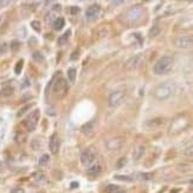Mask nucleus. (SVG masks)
<instances>
[{
	"instance_id": "1",
	"label": "nucleus",
	"mask_w": 193,
	"mask_h": 193,
	"mask_svg": "<svg viewBox=\"0 0 193 193\" xmlns=\"http://www.w3.org/2000/svg\"><path fill=\"white\" fill-rule=\"evenodd\" d=\"M175 89H177V86H175L174 82H165V83L160 84V86L155 89L154 95H155V97H156L158 100L163 101V100L170 98V97L174 94Z\"/></svg>"
},
{
	"instance_id": "2",
	"label": "nucleus",
	"mask_w": 193,
	"mask_h": 193,
	"mask_svg": "<svg viewBox=\"0 0 193 193\" xmlns=\"http://www.w3.org/2000/svg\"><path fill=\"white\" fill-rule=\"evenodd\" d=\"M173 57L172 56H163L161 57L160 59L154 64L153 68V71L154 74L156 75H163V74H167L173 66Z\"/></svg>"
},
{
	"instance_id": "3",
	"label": "nucleus",
	"mask_w": 193,
	"mask_h": 193,
	"mask_svg": "<svg viewBox=\"0 0 193 193\" xmlns=\"http://www.w3.org/2000/svg\"><path fill=\"white\" fill-rule=\"evenodd\" d=\"M52 93L57 97H62L64 96L68 91V82L66 79L61 77L59 75H57L56 77H54V84H52Z\"/></svg>"
},
{
	"instance_id": "4",
	"label": "nucleus",
	"mask_w": 193,
	"mask_h": 193,
	"mask_svg": "<svg viewBox=\"0 0 193 193\" xmlns=\"http://www.w3.org/2000/svg\"><path fill=\"white\" fill-rule=\"evenodd\" d=\"M126 100V91L125 90H115L110 94L108 98V104L110 108H118L121 106Z\"/></svg>"
},
{
	"instance_id": "5",
	"label": "nucleus",
	"mask_w": 193,
	"mask_h": 193,
	"mask_svg": "<svg viewBox=\"0 0 193 193\" xmlns=\"http://www.w3.org/2000/svg\"><path fill=\"white\" fill-rule=\"evenodd\" d=\"M145 16V10L143 7L141 6H133L132 9H129V11L126 14V18H127V22L132 23V24H135V23L140 22Z\"/></svg>"
},
{
	"instance_id": "6",
	"label": "nucleus",
	"mask_w": 193,
	"mask_h": 193,
	"mask_svg": "<svg viewBox=\"0 0 193 193\" xmlns=\"http://www.w3.org/2000/svg\"><path fill=\"white\" fill-rule=\"evenodd\" d=\"M39 118H40V111L38 109L33 110L24 121V126H25L26 130L27 132H33L36 129V127H37L38 122H39Z\"/></svg>"
},
{
	"instance_id": "7",
	"label": "nucleus",
	"mask_w": 193,
	"mask_h": 193,
	"mask_svg": "<svg viewBox=\"0 0 193 193\" xmlns=\"http://www.w3.org/2000/svg\"><path fill=\"white\" fill-rule=\"evenodd\" d=\"M187 125H188L187 118H175V120L173 121V123H172L170 132H171L172 134H178V133H180V132H182L184 129L186 128Z\"/></svg>"
},
{
	"instance_id": "8",
	"label": "nucleus",
	"mask_w": 193,
	"mask_h": 193,
	"mask_svg": "<svg viewBox=\"0 0 193 193\" xmlns=\"http://www.w3.org/2000/svg\"><path fill=\"white\" fill-rule=\"evenodd\" d=\"M101 13V6L98 4H93L89 6L86 11V18L88 22H95L97 18L100 17Z\"/></svg>"
},
{
	"instance_id": "9",
	"label": "nucleus",
	"mask_w": 193,
	"mask_h": 193,
	"mask_svg": "<svg viewBox=\"0 0 193 193\" xmlns=\"http://www.w3.org/2000/svg\"><path fill=\"white\" fill-rule=\"evenodd\" d=\"M95 161V153L91 148H86V150L82 152L81 154V163L83 166H90L91 163H94Z\"/></svg>"
},
{
	"instance_id": "10",
	"label": "nucleus",
	"mask_w": 193,
	"mask_h": 193,
	"mask_svg": "<svg viewBox=\"0 0 193 193\" xmlns=\"http://www.w3.org/2000/svg\"><path fill=\"white\" fill-rule=\"evenodd\" d=\"M175 45L179 49H193V36H182L175 40Z\"/></svg>"
},
{
	"instance_id": "11",
	"label": "nucleus",
	"mask_w": 193,
	"mask_h": 193,
	"mask_svg": "<svg viewBox=\"0 0 193 193\" xmlns=\"http://www.w3.org/2000/svg\"><path fill=\"white\" fill-rule=\"evenodd\" d=\"M143 63V56L142 54H136L132 58H129L126 63V69L127 70H136Z\"/></svg>"
},
{
	"instance_id": "12",
	"label": "nucleus",
	"mask_w": 193,
	"mask_h": 193,
	"mask_svg": "<svg viewBox=\"0 0 193 193\" xmlns=\"http://www.w3.org/2000/svg\"><path fill=\"white\" fill-rule=\"evenodd\" d=\"M125 143V139L123 138H113V139H109L107 141V148L109 150H118L121 149V147L123 146Z\"/></svg>"
},
{
	"instance_id": "13",
	"label": "nucleus",
	"mask_w": 193,
	"mask_h": 193,
	"mask_svg": "<svg viewBox=\"0 0 193 193\" xmlns=\"http://www.w3.org/2000/svg\"><path fill=\"white\" fill-rule=\"evenodd\" d=\"M59 147H61V140L58 138L57 134H54L51 138H50V141H49V148H50V152L56 154L58 150H59Z\"/></svg>"
},
{
	"instance_id": "14",
	"label": "nucleus",
	"mask_w": 193,
	"mask_h": 193,
	"mask_svg": "<svg viewBox=\"0 0 193 193\" xmlns=\"http://www.w3.org/2000/svg\"><path fill=\"white\" fill-rule=\"evenodd\" d=\"M102 172V166H101V163H98V162H94V163H91L89 167H88V175H90V177H97L100 173Z\"/></svg>"
},
{
	"instance_id": "15",
	"label": "nucleus",
	"mask_w": 193,
	"mask_h": 193,
	"mask_svg": "<svg viewBox=\"0 0 193 193\" xmlns=\"http://www.w3.org/2000/svg\"><path fill=\"white\" fill-rule=\"evenodd\" d=\"M95 120H91V121H89L88 123L86 125H83L82 126V132L86 134V135H91L93 133H94V130H95Z\"/></svg>"
},
{
	"instance_id": "16",
	"label": "nucleus",
	"mask_w": 193,
	"mask_h": 193,
	"mask_svg": "<svg viewBox=\"0 0 193 193\" xmlns=\"http://www.w3.org/2000/svg\"><path fill=\"white\" fill-rule=\"evenodd\" d=\"M104 191L106 193H126V191L118 185H108Z\"/></svg>"
},
{
	"instance_id": "17",
	"label": "nucleus",
	"mask_w": 193,
	"mask_h": 193,
	"mask_svg": "<svg viewBox=\"0 0 193 193\" xmlns=\"http://www.w3.org/2000/svg\"><path fill=\"white\" fill-rule=\"evenodd\" d=\"M145 153V147L143 146H138L135 149H134V153H133V156H134V160H139L142 158Z\"/></svg>"
},
{
	"instance_id": "18",
	"label": "nucleus",
	"mask_w": 193,
	"mask_h": 193,
	"mask_svg": "<svg viewBox=\"0 0 193 193\" xmlns=\"http://www.w3.org/2000/svg\"><path fill=\"white\" fill-rule=\"evenodd\" d=\"M64 23H65L64 18H62V17L57 18V19L54 22V30H57V31L62 30V29H63V26H64Z\"/></svg>"
},
{
	"instance_id": "19",
	"label": "nucleus",
	"mask_w": 193,
	"mask_h": 193,
	"mask_svg": "<svg viewBox=\"0 0 193 193\" xmlns=\"http://www.w3.org/2000/svg\"><path fill=\"white\" fill-rule=\"evenodd\" d=\"M162 122H163L162 118H152V120H149V121H147L145 125L148 126V127H156V126L162 125Z\"/></svg>"
},
{
	"instance_id": "20",
	"label": "nucleus",
	"mask_w": 193,
	"mask_h": 193,
	"mask_svg": "<svg viewBox=\"0 0 193 193\" xmlns=\"http://www.w3.org/2000/svg\"><path fill=\"white\" fill-rule=\"evenodd\" d=\"M12 94H13V88H12V86H5V88H2L1 91H0V95L4 97L11 96Z\"/></svg>"
},
{
	"instance_id": "21",
	"label": "nucleus",
	"mask_w": 193,
	"mask_h": 193,
	"mask_svg": "<svg viewBox=\"0 0 193 193\" xmlns=\"http://www.w3.org/2000/svg\"><path fill=\"white\" fill-rule=\"evenodd\" d=\"M70 33H71V31H70V30H68V31H66V32H65L64 34H63V36L58 39V44H59V45H63V44L66 43V42H68V39H69V37H70Z\"/></svg>"
},
{
	"instance_id": "22",
	"label": "nucleus",
	"mask_w": 193,
	"mask_h": 193,
	"mask_svg": "<svg viewBox=\"0 0 193 193\" xmlns=\"http://www.w3.org/2000/svg\"><path fill=\"white\" fill-rule=\"evenodd\" d=\"M32 58H33V61L37 62V63H42V62H44V59H45L42 52H33Z\"/></svg>"
},
{
	"instance_id": "23",
	"label": "nucleus",
	"mask_w": 193,
	"mask_h": 193,
	"mask_svg": "<svg viewBox=\"0 0 193 193\" xmlns=\"http://www.w3.org/2000/svg\"><path fill=\"white\" fill-rule=\"evenodd\" d=\"M68 77H69V81L74 83L76 81V69L70 68V69L68 70Z\"/></svg>"
},
{
	"instance_id": "24",
	"label": "nucleus",
	"mask_w": 193,
	"mask_h": 193,
	"mask_svg": "<svg viewBox=\"0 0 193 193\" xmlns=\"http://www.w3.org/2000/svg\"><path fill=\"white\" fill-rule=\"evenodd\" d=\"M49 161H50V155H49V154H43V155L40 156V159H39V166L47 165Z\"/></svg>"
},
{
	"instance_id": "25",
	"label": "nucleus",
	"mask_w": 193,
	"mask_h": 193,
	"mask_svg": "<svg viewBox=\"0 0 193 193\" xmlns=\"http://www.w3.org/2000/svg\"><path fill=\"white\" fill-rule=\"evenodd\" d=\"M34 180L37 182H39V184H44V182L46 181V177H45L44 173H37L34 175Z\"/></svg>"
},
{
	"instance_id": "26",
	"label": "nucleus",
	"mask_w": 193,
	"mask_h": 193,
	"mask_svg": "<svg viewBox=\"0 0 193 193\" xmlns=\"http://www.w3.org/2000/svg\"><path fill=\"white\" fill-rule=\"evenodd\" d=\"M159 32H160V27H159V25H158V24H155V25L150 29L149 36L150 37H155V36H158V34H159Z\"/></svg>"
},
{
	"instance_id": "27",
	"label": "nucleus",
	"mask_w": 193,
	"mask_h": 193,
	"mask_svg": "<svg viewBox=\"0 0 193 193\" xmlns=\"http://www.w3.org/2000/svg\"><path fill=\"white\" fill-rule=\"evenodd\" d=\"M23 65H24V61H23V59L18 61V63H17L16 66H14V72H16V75H19V74L22 72Z\"/></svg>"
},
{
	"instance_id": "28",
	"label": "nucleus",
	"mask_w": 193,
	"mask_h": 193,
	"mask_svg": "<svg viewBox=\"0 0 193 193\" xmlns=\"http://www.w3.org/2000/svg\"><path fill=\"white\" fill-rule=\"evenodd\" d=\"M140 179L141 180H150L153 178V174L152 173H140Z\"/></svg>"
},
{
	"instance_id": "29",
	"label": "nucleus",
	"mask_w": 193,
	"mask_h": 193,
	"mask_svg": "<svg viewBox=\"0 0 193 193\" xmlns=\"http://www.w3.org/2000/svg\"><path fill=\"white\" fill-rule=\"evenodd\" d=\"M31 26H32V29L34 31H37V32H40V30H42V27H40V23L37 22V20H33L31 23Z\"/></svg>"
},
{
	"instance_id": "30",
	"label": "nucleus",
	"mask_w": 193,
	"mask_h": 193,
	"mask_svg": "<svg viewBox=\"0 0 193 193\" xmlns=\"http://www.w3.org/2000/svg\"><path fill=\"white\" fill-rule=\"evenodd\" d=\"M115 179L122 180V181H133V178H129V177H127V175H116Z\"/></svg>"
},
{
	"instance_id": "31",
	"label": "nucleus",
	"mask_w": 193,
	"mask_h": 193,
	"mask_svg": "<svg viewBox=\"0 0 193 193\" xmlns=\"http://www.w3.org/2000/svg\"><path fill=\"white\" fill-rule=\"evenodd\" d=\"M184 153H185V155H187V156H190V158H193V145L190 146L188 148H186Z\"/></svg>"
},
{
	"instance_id": "32",
	"label": "nucleus",
	"mask_w": 193,
	"mask_h": 193,
	"mask_svg": "<svg viewBox=\"0 0 193 193\" xmlns=\"http://www.w3.org/2000/svg\"><path fill=\"white\" fill-rule=\"evenodd\" d=\"M19 46H20V43L17 42V40H14V42H12L11 44V50L12 51H17V50L19 49Z\"/></svg>"
},
{
	"instance_id": "33",
	"label": "nucleus",
	"mask_w": 193,
	"mask_h": 193,
	"mask_svg": "<svg viewBox=\"0 0 193 193\" xmlns=\"http://www.w3.org/2000/svg\"><path fill=\"white\" fill-rule=\"evenodd\" d=\"M24 140H25V135L24 134H17L16 135V141L17 142H22Z\"/></svg>"
},
{
	"instance_id": "34",
	"label": "nucleus",
	"mask_w": 193,
	"mask_h": 193,
	"mask_svg": "<svg viewBox=\"0 0 193 193\" xmlns=\"http://www.w3.org/2000/svg\"><path fill=\"white\" fill-rule=\"evenodd\" d=\"M6 50H7V44L4 43L1 46H0V54H5V52H6Z\"/></svg>"
},
{
	"instance_id": "35",
	"label": "nucleus",
	"mask_w": 193,
	"mask_h": 193,
	"mask_svg": "<svg viewBox=\"0 0 193 193\" xmlns=\"http://www.w3.org/2000/svg\"><path fill=\"white\" fill-rule=\"evenodd\" d=\"M11 193H25V191L23 188H20V187H16V188L12 190Z\"/></svg>"
},
{
	"instance_id": "36",
	"label": "nucleus",
	"mask_w": 193,
	"mask_h": 193,
	"mask_svg": "<svg viewBox=\"0 0 193 193\" xmlns=\"http://www.w3.org/2000/svg\"><path fill=\"white\" fill-rule=\"evenodd\" d=\"M70 12H71V14H72V16H75V14H77V13L79 12V9H78V7H76V6H72V7H71V10H70Z\"/></svg>"
},
{
	"instance_id": "37",
	"label": "nucleus",
	"mask_w": 193,
	"mask_h": 193,
	"mask_svg": "<svg viewBox=\"0 0 193 193\" xmlns=\"http://www.w3.org/2000/svg\"><path fill=\"white\" fill-rule=\"evenodd\" d=\"M29 108H31V104H30V106H26V107H25V108H23L22 110H20L19 113H18V116H22L23 114H24V113H25V111H26V110H27Z\"/></svg>"
},
{
	"instance_id": "38",
	"label": "nucleus",
	"mask_w": 193,
	"mask_h": 193,
	"mask_svg": "<svg viewBox=\"0 0 193 193\" xmlns=\"http://www.w3.org/2000/svg\"><path fill=\"white\" fill-rule=\"evenodd\" d=\"M78 56H79V54H78V50H77L76 52H74V54H71L70 58H71V61H76V59L78 58Z\"/></svg>"
},
{
	"instance_id": "39",
	"label": "nucleus",
	"mask_w": 193,
	"mask_h": 193,
	"mask_svg": "<svg viewBox=\"0 0 193 193\" xmlns=\"http://www.w3.org/2000/svg\"><path fill=\"white\" fill-rule=\"evenodd\" d=\"M125 162H126V159H125V158H122V159H121V161H118V168H121V167H122V165H125Z\"/></svg>"
},
{
	"instance_id": "40",
	"label": "nucleus",
	"mask_w": 193,
	"mask_h": 193,
	"mask_svg": "<svg viewBox=\"0 0 193 193\" xmlns=\"http://www.w3.org/2000/svg\"><path fill=\"white\" fill-rule=\"evenodd\" d=\"M10 4H12V1H0V5H10Z\"/></svg>"
},
{
	"instance_id": "41",
	"label": "nucleus",
	"mask_w": 193,
	"mask_h": 193,
	"mask_svg": "<svg viewBox=\"0 0 193 193\" xmlns=\"http://www.w3.org/2000/svg\"><path fill=\"white\" fill-rule=\"evenodd\" d=\"M78 187V182H71V188H77Z\"/></svg>"
},
{
	"instance_id": "42",
	"label": "nucleus",
	"mask_w": 193,
	"mask_h": 193,
	"mask_svg": "<svg viewBox=\"0 0 193 193\" xmlns=\"http://www.w3.org/2000/svg\"><path fill=\"white\" fill-rule=\"evenodd\" d=\"M111 4H114V5H118V4H123V1H113Z\"/></svg>"
},
{
	"instance_id": "43",
	"label": "nucleus",
	"mask_w": 193,
	"mask_h": 193,
	"mask_svg": "<svg viewBox=\"0 0 193 193\" xmlns=\"http://www.w3.org/2000/svg\"><path fill=\"white\" fill-rule=\"evenodd\" d=\"M191 190L193 191V182H192V185H191Z\"/></svg>"
},
{
	"instance_id": "44",
	"label": "nucleus",
	"mask_w": 193,
	"mask_h": 193,
	"mask_svg": "<svg viewBox=\"0 0 193 193\" xmlns=\"http://www.w3.org/2000/svg\"><path fill=\"white\" fill-rule=\"evenodd\" d=\"M0 171H1V163H0Z\"/></svg>"
},
{
	"instance_id": "45",
	"label": "nucleus",
	"mask_w": 193,
	"mask_h": 193,
	"mask_svg": "<svg viewBox=\"0 0 193 193\" xmlns=\"http://www.w3.org/2000/svg\"><path fill=\"white\" fill-rule=\"evenodd\" d=\"M0 23H1V16H0Z\"/></svg>"
}]
</instances>
